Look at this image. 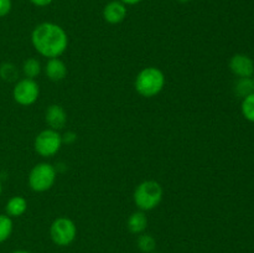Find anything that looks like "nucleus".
<instances>
[{"instance_id": "1", "label": "nucleus", "mask_w": 254, "mask_h": 253, "mask_svg": "<svg viewBox=\"0 0 254 253\" xmlns=\"http://www.w3.org/2000/svg\"><path fill=\"white\" fill-rule=\"evenodd\" d=\"M31 44L41 56L56 59L66 52L68 47V35L60 25L45 21L32 30Z\"/></svg>"}, {"instance_id": "2", "label": "nucleus", "mask_w": 254, "mask_h": 253, "mask_svg": "<svg viewBox=\"0 0 254 253\" xmlns=\"http://www.w3.org/2000/svg\"><path fill=\"white\" fill-rule=\"evenodd\" d=\"M166 83L164 72L154 66L145 67L135 77L134 88L139 96L144 98H153L161 93Z\"/></svg>"}, {"instance_id": "3", "label": "nucleus", "mask_w": 254, "mask_h": 253, "mask_svg": "<svg viewBox=\"0 0 254 253\" xmlns=\"http://www.w3.org/2000/svg\"><path fill=\"white\" fill-rule=\"evenodd\" d=\"M163 186L155 180H145L139 184L133 193V201L140 211H151L163 201Z\"/></svg>"}, {"instance_id": "4", "label": "nucleus", "mask_w": 254, "mask_h": 253, "mask_svg": "<svg viewBox=\"0 0 254 253\" xmlns=\"http://www.w3.org/2000/svg\"><path fill=\"white\" fill-rule=\"evenodd\" d=\"M57 178V170L49 163H39L30 170L27 183L35 192H46L54 186Z\"/></svg>"}, {"instance_id": "5", "label": "nucleus", "mask_w": 254, "mask_h": 253, "mask_svg": "<svg viewBox=\"0 0 254 253\" xmlns=\"http://www.w3.org/2000/svg\"><path fill=\"white\" fill-rule=\"evenodd\" d=\"M50 237L56 246L67 247L73 243L77 237L76 223L64 216L57 217L50 226Z\"/></svg>"}, {"instance_id": "6", "label": "nucleus", "mask_w": 254, "mask_h": 253, "mask_svg": "<svg viewBox=\"0 0 254 253\" xmlns=\"http://www.w3.org/2000/svg\"><path fill=\"white\" fill-rule=\"evenodd\" d=\"M62 135L59 130L47 128L40 131L34 141V149L42 158H51L60 151L62 146Z\"/></svg>"}, {"instance_id": "7", "label": "nucleus", "mask_w": 254, "mask_h": 253, "mask_svg": "<svg viewBox=\"0 0 254 253\" xmlns=\"http://www.w3.org/2000/svg\"><path fill=\"white\" fill-rule=\"evenodd\" d=\"M40 97V87L35 79L22 78L15 83L12 89V98L17 104L22 107H29L36 103Z\"/></svg>"}, {"instance_id": "8", "label": "nucleus", "mask_w": 254, "mask_h": 253, "mask_svg": "<svg viewBox=\"0 0 254 253\" xmlns=\"http://www.w3.org/2000/svg\"><path fill=\"white\" fill-rule=\"evenodd\" d=\"M230 69L238 78H248L254 74V62L248 55L236 54L230 60Z\"/></svg>"}, {"instance_id": "9", "label": "nucleus", "mask_w": 254, "mask_h": 253, "mask_svg": "<svg viewBox=\"0 0 254 253\" xmlns=\"http://www.w3.org/2000/svg\"><path fill=\"white\" fill-rule=\"evenodd\" d=\"M102 14H103L104 21L111 25H118L126 20L128 10H127V5L122 1L112 0L108 4H106Z\"/></svg>"}, {"instance_id": "10", "label": "nucleus", "mask_w": 254, "mask_h": 253, "mask_svg": "<svg viewBox=\"0 0 254 253\" xmlns=\"http://www.w3.org/2000/svg\"><path fill=\"white\" fill-rule=\"evenodd\" d=\"M45 121L47 126L55 130H60L64 128L67 123V113L64 108L60 104H51L46 109L45 113Z\"/></svg>"}, {"instance_id": "11", "label": "nucleus", "mask_w": 254, "mask_h": 253, "mask_svg": "<svg viewBox=\"0 0 254 253\" xmlns=\"http://www.w3.org/2000/svg\"><path fill=\"white\" fill-rule=\"evenodd\" d=\"M44 71L47 78L52 82L64 81L67 77V73H68L66 63L60 57L47 60L46 64L44 67Z\"/></svg>"}, {"instance_id": "12", "label": "nucleus", "mask_w": 254, "mask_h": 253, "mask_svg": "<svg viewBox=\"0 0 254 253\" xmlns=\"http://www.w3.org/2000/svg\"><path fill=\"white\" fill-rule=\"evenodd\" d=\"M148 227V217L144 211H135L127 220V228L133 235H140Z\"/></svg>"}, {"instance_id": "13", "label": "nucleus", "mask_w": 254, "mask_h": 253, "mask_svg": "<svg viewBox=\"0 0 254 253\" xmlns=\"http://www.w3.org/2000/svg\"><path fill=\"white\" fill-rule=\"evenodd\" d=\"M27 211V200L22 196H12L5 205V212L9 217H20Z\"/></svg>"}, {"instance_id": "14", "label": "nucleus", "mask_w": 254, "mask_h": 253, "mask_svg": "<svg viewBox=\"0 0 254 253\" xmlns=\"http://www.w3.org/2000/svg\"><path fill=\"white\" fill-rule=\"evenodd\" d=\"M42 66L40 63V61L35 57H31V59L25 60L24 63H22V73L26 78L35 79L36 77H39V74L41 73Z\"/></svg>"}, {"instance_id": "15", "label": "nucleus", "mask_w": 254, "mask_h": 253, "mask_svg": "<svg viewBox=\"0 0 254 253\" xmlns=\"http://www.w3.org/2000/svg\"><path fill=\"white\" fill-rule=\"evenodd\" d=\"M136 246L143 253H153L155 252L156 241L155 238L148 233H140L136 240Z\"/></svg>"}, {"instance_id": "16", "label": "nucleus", "mask_w": 254, "mask_h": 253, "mask_svg": "<svg viewBox=\"0 0 254 253\" xmlns=\"http://www.w3.org/2000/svg\"><path fill=\"white\" fill-rule=\"evenodd\" d=\"M12 230H14V223H12L11 217L5 213L0 215V243H4L11 236Z\"/></svg>"}, {"instance_id": "17", "label": "nucleus", "mask_w": 254, "mask_h": 253, "mask_svg": "<svg viewBox=\"0 0 254 253\" xmlns=\"http://www.w3.org/2000/svg\"><path fill=\"white\" fill-rule=\"evenodd\" d=\"M235 91H236V93H237V96L242 97V98L247 97L248 94L253 93L254 92L253 78L248 77V78L238 79L237 83H236V86H235Z\"/></svg>"}, {"instance_id": "18", "label": "nucleus", "mask_w": 254, "mask_h": 253, "mask_svg": "<svg viewBox=\"0 0 254 253\" xmlns=\"http://www.w3.org/2000/svg\"><path fill=\"white\" fill-rule=\"evenodd\" d=\"M0 77L6 82L15 81L19 77L17 67L11 62H4V63L0 64Z\"/></svg>"}, {"instance_id": "19", "label": "nucleus", "mask_w": 254, "mask_h": 253, "mask_svg": "<svg viewBox=\"0 0 254 253\" xmlns=\"http://www.w3.org/2000/svg\"><path fill=\"white\" fill-rule=\"evenodd\" d=\"M241 112L248 122L254 123V92L242 99Z\"/></svg>"}, {"instance_id": "20", "label": "nucleus", "mask_w": 254, "mask_h": 253, "mask_svg": "<svg viewBox=\"0 0 254 253\" xmlns=\"http://www.w3.org/2000/svg\"><path fill=\"white\" fill-rule=\"evenodd\" d=\"M12 1L11 0H0V17H4L9 15L11 11Z\"/></svg>"}, {"instance_id": "21", "label": "nucleus", "mask_w": 254, "mask_h": 253, "mask_svg": "<svg viewBox=\"0 0 254 253\" xmlns=\"http://www.w3.org/2000/svg\"><path fill=\"white\" fill-rule=\"evenodd\" d=\"M77 140V134L74 131H67L62 135V143L64 144H73Z\"/></svg>"}, {"instance_id": "22", "label": "nucleus", "mask_w": 254, "mask_h": 253, "mask_svg": "<svg viewBox=\"0 0 254 253\" xmlns=\"http://www.w3.org/2000/svg\"><path fill=\"white\" fill-rule=\"evenodd\" d=\"M54 1V0H30V2H31L32 5H35V6L37 7H45V6H49L51 2Z\"/></svg>"}, {"instance_id": "23", "label": "nucleus", "mask_w": 254, "mask_h": 253, "mask_svg": "<svg viewBox=\"0 0 254 253\" xmlns=\"http://www.w3.org/2000/svg\"><path fill=\"white\" fill-rule=\"evenodd\" d=\"M119 1H122V2H123V4H126L127 6H128V5H136V4H139V2H141V1H143V0H119Z\"/></svg>"}, {"instance_id": "24", "label": "nucleus", "mask_w": 254, "mask_h": 253, "mask_svg": "<svg viewBox=\"0 0 254 253\" xmlns=\"http://www.w3.org/2000/svg\"><path fill=\"white\" fill-rule=\"evenodd\" d=\"M11 253H31L29 252V251H25V250H17V251H14V252Z\"/></svg>"}, {"instance_id": "25", "label": "nucleus", "mask_w": 254, "mask_h": 253, "mask_svg": "<svg viewBox=\"0 0 254 253\" xmlns=\"http://www.w3.org/2000/svg\"><path fill=\"white\" fill-rule=\"evenodd\" d=\"M179 2H181V4H186V2H190L192 1V0H178Z\"/></svg>"}, {"instance_id": "26", "label": "nucleus", "mask_w": 254, "mask_h": 253, "mask_svg": "<svg viewBox=\"0 0 254 253\" xmlns=\"http://www.w3.org/2000/svg\"><path fill=\"white\" fill-rule=\"evenodd\" d=\"M2 192V186H1V183H0V195H1Z\"/></svg>"}, {"instance_id": "27", "label": "nucleus", "mask_w": 254, "mask_h": 253, "mask_svg": "<svg viewBox=\"0 0 254 253\" xmlns=\"http://www.w3.org/2000/svg\"><path fill=\"white\" fill-rule=\"evenodd\" d=\"M253 82H254V74H253Z\"/></svg>"}, {"instance_id": "28", "label": "nucleus", "mask_w": 254, "mask_h": 253, "mask_svg": "<svg viewBox=\"0 0 254 253\" xmlns=\"http://www.w3.org/2000/svg\"><path fill=\"white\" fill-rule=\"evenodd\" d=\"M153 253H159V252H153Z\"/></svg>"}]
</instances>
